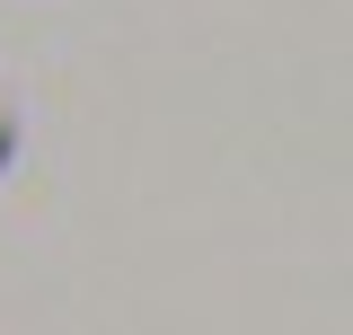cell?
<instances>
[{
	"label": "cell",
	"mask_w": 353,
	"mask_h": 335,
	"mask_svg": "<svg viewBox=\"0 0 353 335\" xmlns=\"http://www.w3.org/2000/svg\"><path fill=\"white\" fill-rule=\"evenodd\" d=\"M18 150V115H9V97H0V159Z\"/></svg>",
	"instance_id": "6da1fadb"
}]
</instances>
